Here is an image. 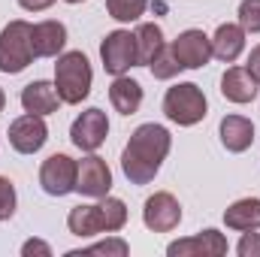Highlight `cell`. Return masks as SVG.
Segmentation results:
<instances>
[{
	"label": "cell",
	"mask_w": 260,
	"mask_h": 257,
	"mask_svg": "<svg viewBox=\"0 0 260 257\" xmlns=\"http://www.w3.org/2000/svg\"><path fill=\"white\" fill-rule=\"evenodd\" d=\"M21 254H24V257H34V254L52 257V248H49L46 242H40V239H30V242H24V245H21Z\"/></svg>",
	"instance_id": "29"
},
{
	"label": "cell",
	"mask_w": 260,
	"mask_h": 257,
	"mask_svg": "<svg viewBox=\"0 0 260 257\" xmlns=\"http://www.w3.org/2000/svg\"><path fill=\"white\" fill-rule=\"evenodd\" d=\"M170 257H221L227 254V239L218 233V230H203L197 236H188V239H179V242H170L167 248Z\"/></svg>",
	"instance_id": "12"
},
{
	"label": "cell",
	"mask_w": 260,
	"mask_h": 257,
	"mask_svg": "<svg viewBox=\"0 0 260 257\" xmlns=\"http://www.w3.org/2000/svg\"><path fill=\"white\" fill-rule=\"evenodd\" d=\"M100 61L109 76H124L130 67H136V40L130 30H112L100 43Z\"/></svg>",
	"instance_id": "5"
},
{
	"label": "cell",
	"mask_w": 260,
	"mask_h": 257,
	"mask_svg": "<svg viewBox=\"0 0 260 257\" xmlns=\"http://www.w3.org/2000/svg\"><path fill=\"white\" fill-rule=\"evenodd\" d=\"M64 3H85V0H64Z\"/></svg>",
	"instance_id": "33"
},
{
	"label": "cell",
	"mask_w": 260,
	"mask_h": 257,
	"mask_svg": "<svg viewBox=\"0 0 260 257\" xmlns=\"http://www.w3.org/2000/svg\"><path fill=\"white\" fill-rule=\"evenodd\" d=\"M173 148V136L164 124H139L121 151V170L130 185H148Z\"/></svg>",
	"instance_id": "1"
},
{
	"label": "cell",
	"mask_w": 260,
	"mask_h": 257,
	"mask_svg": "<svg viewBox=\"0 0 260 257\" xmlns=\"http://www.w3.org/2000/svg\"><path fill=\"white\" fill-rule=\"evenodd\" d=\"M100 218H103V233H118L127 224V206L118 197H103L100 203Z\"/></svg>",
	"instance_id": "22"
},
{
	"label": "cell",
	"mask_w": 260,
	"mask_h": 257,
	"mask_svg": "<svg viewBox=\"0 0 260 257\" xmlns=\"http://www.w3.org/2000/svg\"><path fill=\"white\" fill-rule=\"evenodd\" d=\"M224 224H227L230 230H239V233H245V230H260V200L257 197H242V200H236L233 206H227Z\"/></svg>",
	"instance_id": "20"
},
{
	"label": "cell",
	"mask_w": 260,
	"mask_h": 257,
	"mask_svg": "<svg viewBox=\"0 0 260 257\" xmlns=\"http://www.w3.org/2000/svg\"><path fill=\"white\" fill-rule=\"evenodd\" d=\"M236 254L239 257H260V233L254 230H245L239 245H236Z\"/></svg>",
	"instance_id": "28"
},
{
	"label": "cell",
	"mask_w": 260,
	"mask_h": 257,
	"mask_svg": "<svg viewBox=\"0 0 260 257\" xmlns=\"http://www.w3.org/2000/svg\"><path fill=\"white\" fill-rule=\"evenodd\" d=\"M130 248L124 239L112 236L106 242H97V245H88V248H76V251H67V257H88V254H106V257H124Z\"/></svg>",
	"instance_id": "24"
},
{
	"label": "cell",
	"mask_w": 260,
	"mask_h": 257,
	"mask_svg": "<svg viewBox=\"0 0 260 257\" xmlns=\"http://www.w3.org/2000/svg\"><path fill=\"white\" fill-rule=\"evenodd\" d=\"M245 52V30L239 24H221L212 37V58L224 61V64H233L239 55Z\"/></svg>",
	"instance_id": "17"
},
{
	"label": "cell",
	"mask_w": 260,
	"mask_h": 257,
	"mask_svg": "<svg viewBox=\"0 0 260 257\" xmlns=\"http://www.w3.org/2000/svg\"><path fill=\"white\" fill-rule=\"evenodd\" d=\"M170 49H173L176 61L182 64V70H200V67L209 64V58H212V37H206L203 30L191 27V30L179 34Z\"/></svg>",
	"instance_id": "11"
},
{
	"label": "cell",
	"mask_w": 260,
	"mask_h": 257,
	"mask_svg": "<svg viewBox=\"0 0 260 257\" xmlns=\"http://www.w3.org/2000/svg\"><path fill=\"white\" fill-rule=\"evenodd\" d=\"M109 103L115 106V112L121 115H133L142 106V85L130 76H115L109 85Z\"/></svg>",
	"instance_id": "19"
},
{
	"label": "cell",
	"mask_w": 260,
	"mask_h": 257,
	"mask_svg": "<svg viewBox=\"0 0 260 257\" xmlns=\"http://www.w3.org/2000/svg\"><path fill=\"white\" fill-rule=\"evenodd\" d=\"M21 106H24V112H34V115H52V112H58V106H61V97H58V88H55V82H46V79H37V82H30V85H24L21 88Z\"/></svg>",
	"instance_id": "14"
},
{
	"label": "cell",
	"mask_w": 260,
	"mask_h": 257,
	"mask_svg": "<svg viewBox=\"0 0 260 257\" xmlns=\"http://www.w3.org/2000/svg\"><path fill=\"white\" fill-rule=\"evenodd\" d=\"M239 27L245 34H260V0H242L239 3Z\"/></svg>",
	"instance_id": "26"
},
{
	"label": "cell",
	"mask_w": 260,
	"mask_h": 257,
	"mask_svg": "<svg viewBox=\"0 0 260 257\" xmlns=\"http://www.w3.org/2000/svg\"><path fill=\"white\" fill-rule=\"evenodd\" d=\"M206 109H209L206 94L194 82H179V85L167 88V94H164V115L179 127L200 124L206 118Z\"/></svg>",
	"instance_id": "3"
},
{
	"label": "cell",
	"mask_w": 260,
	"mask_h": 257,
	"mask_svg": "<svg viewBox=\"0 0 260 257\" xmlns=\"http://www.w3.org/2000/svg\"><path fill=\"white\" fill-rule=\"evenodd\" d=\"M30 27L24 18L9 21L0 30V73H21L27 64H34V46H30Z\"/></svg>",
	"instance_id": "4"
},
{
	"label": "cell",
	"mask_w": 260,
	"mask_h": 257,
	"mask_svg": "<svg viewBox=\"0 0 260 257\" xmlns=\"http://www.w3.org/2000/svg\"><path fill=\"white\" fill-rule=\"evenodd\" d=\"M55 0H18V6L21 9H27V12H43V9H49Z\"/></svg>",
	"instance_id": "31"
},
{
	"label": "cell",
	"mask_w": 260,
	"mask_h": 257,
	"mask_svg": "<svg viewBox=\"0 0 260 257\" xmlns=\"http://www.w3.org/2000/svg\"><path fill=\"white\" fill-rule=\"evenodd\" d=\"M76 170L79 160H73L70 154H52L43 160L40 167V185L49 197H67L76 191Z\"/></svg>",
	"instance_id": "6"
},
{
	"label": "cell",
	"mask_w": 260,
	"mask_h": 257,
	"mask_svg": "<svg viewBox=\"0 0 260 257\" xmlns=\"http://www.w3.org/2000/svg\"><path fill=\"white\" fill-rule=\"evenodd\" d=\"M67 227H70V233L79 236V239L100 236V233H103L100 203H82V206H73L70 215H67Z\"/></svg>",
	"instance_id": "18"
},
{
	"label": "cell",
	"mask_w": 260,
	"mask_h": 257,
	"mask_svg": "<svg viewBox=\"0 0 260 257\" xmlns=\"http://www.w3.org/2000/svg\"><path fill=\"white\" fill-rule=\"evenodd\" d=\"M133 40H136V64L139 67H148L164 49V30L154 21H142L133 30Z\"/></svg>",
	"instance_id": "21"
},
{
	"label": "cell",
	"mask_w": 260,
	"mask_h": 257,
	"mask_svg": "<svg viewBox=\"0 0 260 257\" xmlns=\"http://www.w3.org/2000/svg\"><path fill=\"white\" fill-rule=\"evenodd\" d=\"M221 94L230 100V103H251L257 97V82L254 76L245 70V67H230L224 76H221Z\"/></svg>",
	"instance_id": "16"
},
{
	"label": "cell",
	"mask_w": 260,
	"mask_h": 257,
	"mask_svg": "<svg viewBox=\"0 0 260 257\" xmlns=\"http://www.w3.org/2000/svg\"><path fill=\"white\" fill-rule=\"evenodd\" d=\"M15 215V188L9 179L0 176V221H9Z\"/></svg>",
	"instance_id": "27"
},
{
	"label": "cell",
	"mask_w": 260,
	"mask_h": 257,
	"mask_svg": "<svg viewBox=\"0 0 260 257\" xmlns=\"http://www.w3.org/2000/svg\"><path fill=\"white\" fill-rule=\"evenodd\" d=\"M106 136H109V118H106V112L97 109V106L85 109V112L73 121V127H70L73 145L82 148V151H97V148L106 142Z\"/></svg>",
	"instance_id": "7"
},
{
	"label": "cell",
	"mask_w": 260,
	"mask_h": 257,
	"mask_svg": "<svg viewBox=\"0 0 260 257\" xmlns=\"http://www.w3.org/2000/svg\"><path fill=\"white\" fill-rule=\"evenodd\" d=\"M148 70H151V76H154V79H164V82H167V79H173V76L182 70V64L176 61L173 49H170V46H164V49L157 52V58L148 64Z\"/></svg>",
	"instance_id": "25"
},
{
	"label": "cell",
	"mask_w": 260,
	"mask_h": 257,
	"mask_svg": "<svg viewBox=\"0 0 260 257\" xmlns=\"http://www.w3.org/2000/svg\"><path fill=\"white\" fill-rule=\"evenodd\" d=\"M112 188V173L106 167L103 157H97L94 151H88V157L79 160V170H76V191L82 197H94V200H103Z\"/></svg>",
	"instance_id": "9"
},
{
	"label": "cell",
	"mask_w": 260,
	"mask_h": 257,
	"mask_svg": "<svg viewBox=\"0 0 260 257\" xmlns=\"http://www.w3.org/2000/svg\"><path fill=\"white\" fill-rule=\"evenodd\" d=\"M145 6H148V0H106V12L115 21H139Z\"/></svg>",
	"instance_id": "23"
},
{
	"label": "cell",
	"mask_w": 260,
	"mask_h": 257,
	"mask_svg": "<svg viewBox=\"0 0 260 257\" xmlns=\"http://www.w3.org/2000/svg\"><path fill=\"white\" fill-rule=\"evenodd\" d=\"M142 221H145V227L154 230V233H170V230H176L179 221H182V206H179V200L170 191H157L145 200V206H142Z\"/></svg>",
	"instance_id": "8"
},
{
	"label": "cell",
	"mask_w": 260,
	"mask_h": 257,
	"mask_svg": "<svg viewBox=\"0 0 260 257\" xmlns=\"http://www.w3.org/2000/svg\"><path fill=\"white\" fill-rule=\"evenodd\" d=\"M3 106H6V94H3V88H0V112H3Z\"/></svg>",
	"instance_id": "32"
},
{
	"label": "cell",
	"mask_w": 260,
	"mask_h": 257,
	"mask_svg": "<svg viewBox=\"0 0 260 257\" xmlns=\"http://www.w3.org/2000/svg\"><path fill=\"white\" fill-rule=\"evenodd\" d=\"M91 82H94V73H91V64H88V58L82 52H64V55H58L55 88H58L61 103L79 106L91 94Z\"/></svg>",
	"instance_id": "2"
},
{
	"label": "cell",
	"mask_w": 260,
	"mask_h": 257,
	"mask_svg": "<svg viewBox=\"0 0 260 257\" xmlns=\"http://www.w3.org/2000/svg\"><path fill=\"white\" fill-rule=\"evenodd\" d=\"M245 70L254 76V82L260 85V46H254L251 49V55H248V64H245Z\"/></svg>",
	"instance_id": "30"
},
{
	"label": "cell",
	"mask_w": 260,
	"mask_h": 257,
	"mask_svg": "<svg viewBox=\"0 0 260 257\" xmlns=\"http://www.w3.org/2000/svg\"><path fill=\"white\" fill-rule=\"evenodd\" d=\"M218 130H221L224 148L233 151V154L248 151L251 142H254V124H251V118H245V115H224Z\"/></svg>",
	"instance_id": "15"
},
{
	"label": "cell",
	"mask_w": 260,
	"mask_h": 257,
	"mask_svg": "<svg viewBox=\"0 0 260 257\" xmlns=\"http://www.w3.org/2000/svg\"><path fill=\"white\" fill-rule=\"evenodd\" d=\"M46 139H49V127H46L43 115L24 112L9 124V145L18 154H37L46 145Z\"/></svg>",
	"instance_id": "10"
},
{
	"label": "cell",
	"mask_w": 260,
	"mask_h": 257,
	"mask_svg": "<svg viewBox=\"0 0 260 257\" xmlns=\"http://www.w3.org/2000/svg\"><path fill=\"white\" fill-rule=\"evenodd\" d=\"M30 46L34 58H58L67 46V27L58 18H46L30 27Z\"/></svg>",
	"instance_id": "13"
}]
</instances>
